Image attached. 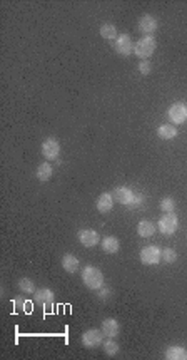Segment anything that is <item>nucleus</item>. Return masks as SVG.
Instances as JSON below:
<instances>
[{"label": "nucleus", "mask_w": 187, "mask_h": 360, "mask_svg": "<svg viewBox=\"0 0 187 360\" xmlns=\"http://www.w3.org/2000/svg\"><path fill=\"white\" fill-rule=\"evenodd\" d=\"M167 117H169L170 124H174V126L184 124V122L187 121V106L182 104V102H175V104H172L169 107Z\"/></svg>", "instance_id": "7"}, {"label": "nucleus", "mask_w": 187, "mask_h": 360, "mask_svg": "<svg viewBox=\"0 0 187 360\" xmlns=\"http://www.w3.org/2000/svg\"><path fill=\"white\" fill-rule=\"evenodd\" d=\"M42 154L47 161H54V159H59L60 154V144L55 137H47L42 142Z\"/></svg>", "instance_id": "9"}, {"label": "nucleus", "mask_w": 187, "mask_h": 360, "mask_svg": "<svg viewBox=\"0 0 187 360\" xmlns=\"http://www.w3.org/2000/svg\"><path fill=\"white\" fill-rule=\"evenodd\" d=\"M155 233V225L149 220H140L137 225V235L142 238H150Z\"/></svg>", "instance_id": "19"}, {"label": "nucleus", "mask_w": 187, "mask_h": 360, "mask_svg": "<svg viewBox=\"0 0 187 360\" xmlns=\"http://www.w3.org/2000/svg\"><path fill=\"white\" fill-rule=\"evenodd\" d=\"M19 288H20V292L22 293H35V283H34V280H30L27 278V276H24V278H20L19 280Z\"/></svg>", "instance_id": "23"}, {"label": "nucleus", "mask_w": 187, "mask_h": 360, "mask_svg": "<svg viewBox=\"0 0 187 360\" xmlns=\"http://www.w3.org/2000/svg\"><path fill=\"white\" fill-rule=\"evenodd\" d=\"M155 47H157V42H155L152 35H144V37H140L137 42L134 44V54L137 55L139 59L145 60L155 52Z\"/></svg>", "instance_id": "2"}, {"label": "nucleus", "mask_w": 187, "mask_h": 360, "mask_svg": "<svg viewBox=\"0 0 187 360\" xmlns=\"http://www.w3.org/2000/svg\"><path fill=\"white\" fill-rule=\"evenodd\" d=\"M137 27H139V30H140V32H142L144 35H150V34H154L155 30H157L159 22H157V19H155L154 15L145 14V15H142V17L139 19Z\"/></svg>", "instance_id": "11"}, {"label": "nucleus", "mask_w": 187, "mask_h": 360, "mask_svg": "<svg viewBox=\"0 0 187 360\" xmlns=\"http://www.w3.org/2000/svg\"><path fill=\"white\" fill-rule=\"evenodd\" d=\"M164 358L167 360H187V350L180 345H170L164 353Z\"/></svg>", "instance_id": "17"}, {"label": "nucleus", "mask_w": 187, "mask_h": 360, "mask_svg": "<svg viewBox=\"0 0 187 360\" xmlns=\"http://www.w3.org/2000/svg\"><path fill=\"white\" fill-rule=\"evenodd\" d=\"M99 34L102 35V39H105V40H115V39L119 37L117 27H115L114 24H109V22H105V24L100 25Z\"/></svg>", "instance_id": "20"}, {"label": "nucleus", "mask_w": 187, "mask_h": 360, "mask_svg": "<svg viewBox=\"0 0 187 360\" xmlns=\"http://www.w3.org/2000/svg\"><path fill=\"white\" fill-rule=\"evenodd\" d=\"M100 246H102L104 253L114 255V253H117L120 248V240L115 238V236H105V238L100 241Z\"/></svg>", "instance_id": "16"}, {"label": "nucleus", "mask_w": 187, "mask_h": 360, "mask_svg": "<svg viewBox=\"0 0 187 360\" xmlns=\"http://www.w3.org/2000/svg\"><path fill=\"white\" fill-rule=\"evenodd\" d=\"M157 228H159L160 233L165 235V236L174 235L175 231H177V228H179L177 214H175V213H164L162 216H160V220H159V223H157Z\"/></svg>", "instance_id": "3"}, {"label": "nucleus", "mask_w": 187, "mask_h": 360, "mask_svg": "<svg viewBox=\"0 0 187 360\" xmlns=\"http://www.w3.org/2000/svg\"><path fill=\"white\" fill-rule=\"evenodd\" d=\"M97 295H99L100 300L105 302L110 295H112V290H110L109 286H102V288H99V290H97Z\"/></svg>", "instance_id": "28"}, {"label": "nucleus", "mask_w": 187, "mask_h": 360, "mask_svg": "<svg viewBox=\"0 0 187 360\" xmlns=\"http://www.w3.org/2000/svg\"><path fill=\"white\" fill-rule=\"evenodd\" d=\"M60 263H62V268L67 271V273H77L80 270V261L77 256L72 253H65L62 256V261H60Z\"/></svg>", "instance_id": "15"}, {"label": "nucleus", "mask_w": 187, "mask_h": 360, "mask_svg": "<svg viewBox=\"0 0 187 360\" xmlns=\"http://www.w3.org/2000/svg\"><path fill=\"white\" fill-rule=\"evenodd\" d=\"M159 208H160V211H164V213H174L175 201L170 196L162 198V199H160V203H159Z\"/></svg>", "instance_id": "24"}, {"label": "nucleus", "mask_w": 187, "mask_h": 360, "mask_svg": "<svg viewBox=\"0 0 187 360\" xmlns=\"http://www.w3.org/2000/svg\"><path fill=\"white\" fill-rule=\"evenodd\" d=\"M34 302L40 307H50L55 302V293L50 288H39L34 293Z\"/></svg>", "instance_id": "12"}, {"label": "nucleus", "mask_w": 187, "mask_h": 360, "mask_svg": "<svg viewBox=\"0 0 187 360\" xmlns=\"http://www.w3.org/2000/svg\"><path fill=\"white\" fill-rule=\"evenodd\" d=\"M100 330H102L104 337L115 338L120 333V323L115 320V318H105L102 325H100Z\"/></svg>", "instance_id": "13"}, {"label": "nucleus", "mask_w": 187, "mask_h": 360, "mask_svg": "<svg viewBox=\"0 0 187 360\" xmlns=\"http://www.w3.org/2000/svg\"><path fill=\"white\" fill-rule=\"evenodd\" d=\"M112 196H114V201L124 204V206H132L135 193L127 186H117L112 191Z\"/></svg>", "instance_id": "8"}, {"label": "nucleus", "mask_w": 187, "mask_h": 360, "mask_svg": "<svg viewBox=\"0 0 187 360\" xmlns=\"http://www.w3.org/2000/svg\"><path fill=\"white\" fill-rule=\"evenodd\" d=\"M177 134H179V131H177V127H175L174 124H160L157 127V136L160 137V139L169 141V139H174V137H177Z\"/></svg>", "instance_id": "18"}, {"label": "nucleus", "mask_w": 187, "mask_h": 360, "mask_svg": "<svg viewBox=\"0 0 187 360\" xmlns=\"http://www.w3.org/2000/svg\"><path fill=\"white\" fill-rule=\"evenodd\" d=\"M145 201V196L142 193H135V198H134V203H132V208H140Z\"/></svg>", "instance_id": "29"}, {"label": "nucleus", "mask_w": 187, "mask_h": 360, "mask_svg": "<svg viewBox=\"0 0 187 360\" xmlns=\"http://www.w3.org/2000/svg\"><path fill=\"white\" fill-rule=\"evenodd\" d=\"M139 258L142 265H157L162 260V250L157 246H144L139 253Z\"/></svg>", "instance_id": "5"}, {"label": "nucleus", "mask_w": 187, "mask_h": 360, "mask_svg": "<svg viewBox=\"0 0 187 360\" xmlns=\"http://www.w3.org/2000/svg\"><path fill=\"white\" fill-rule=\"evenodd\" d=\"M112 206H114V196H112V193H109V191L102 193L97 198V201H95V208H97V211L102 214L112 211Z\"/></svg>", "instance_id": "14"}, {"label": "nucleus", "mask_w": 187, "mask_h": 360, "mask_svg": "<svg viewBox=\"0 0 187 360\" xmlns=\"http://www.w3.org/2000/svg\"><path fill=\"white\" fill-rule=\"evenodd\" d=\"M134 40L129 34H120L117 39L114 40V49L115 52L122 57H129L130 54H134Z\"/></svg>", "instance_id": "6"}, {"label": "nucleus", "mask_w": 187, "mask_h": 360, "mask_svg": "<svg viewBox=\"0 0 187 360\" xmlns=\"http://www.w3.org/2000/svg\"><path fill=\"white\" fill-rule=\"evenodd\" d=\"M37 179L40 183H47L50 178H52V174H54V168L50 166V163H42V164H39V168H37Z\"/></svg>", "instance_id": "21"}, {"label": "nucleus", "mask_w": 187, "mask_h": 360, "mask_svg": "<svg viewBox=\"0 0 187 360\" xmlns=\"http://www.w3.org/2000/svg\"><path fill=\"white\" fill-rule=\"evenodd\" d=\"M80 343L87 348H97L104 343V333L99 328H89L80 335Z\"/></svg>", "instance_id": "4"}, {"label": "nucleus", "mask_w": 187, "mask_h": 360, "mask_svg": "<svg viewBox=\"0 0 187 360\" xmlns=\"http://www.w3.org/2000/svg\"><path fill=\"white\" fill-rule=\"evenodd\" d=\"M102 347H104V352L107 353L109 357H115L119 353V343L115 342L114 338H107V340H104Z\"/></svg>", "instance_id": "22"}, {"label": "nucleus", "mask_w": 187, "mask_h": 360, "mask_svg": "<svg viewBox=\"0 0 187 360\" xmlns=\"http://www.w3.org/2000/svg\"><path fill=\"white\" fill-rule=\"evenodd\" d=\"M77 240L85 248H94L100 243V236L95 230H80L77 233Z\"/></svg>", "instance_id": "10"}, {"label": "nucleus", "mask_w": 187, "mask_h": 360, "mask_svg": "<svg viewBox=\"0 0 187 360\" xmlns=\"http://www.w3.org/2000/svg\"><path fill=\"white\" fill-rule=\"evenodd\" d=\"M12 302H14V307H15V310H24V312H29V310H30L29 300H27V298H24L22 295L15 297Z\"/></svg>", "instance_id": "26"}, {"label": "nucleus", "mask_w": 187, "mask_h": 360, "mask_svg": "<svg viewBox=\"0 0 187 360\" xmlns=\"http://www.w3.org/2000/svg\"><path fill=\"white\" fill-rule=\"evenodd\" d=\"M137 69H139V72H140L142 76H149L150 72H152V65H150L149 60H140Z\"/></svg>", "instance_id": "27"}, {"label": "nucleus", "mask_w": 187, "mask_h": 360, "mask_svg": "<svg viewBox=\"0 0 187 360\" xmlns=\"http://www.w3.org/2000/svg\"><path fill=\"white\" fill-rule=\"evenodd\" d=\"M162 261L165 265H172L177 261V253L172 248H164L162 250Z\"/></svg>", "instance_id": "25"}, {"label": "nucleus", "mask_w": 187, "mask_h": 360, "mask_svg": "<svg viewBox=\"0 0 187 360\" xmlns=\"http://www.w3.org/2000/svg\"><path fill=\"white\" fill-rule=\"evenodd\" d=\"M80 276H82V283L87 286L89 290L97 292L99 288L104 286V273L97 268V266H92V265L84 266Z\"/></svg>", "instance_id": "1"}]
</instances>
